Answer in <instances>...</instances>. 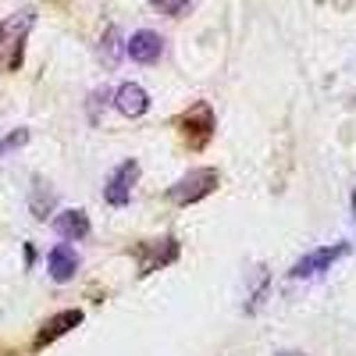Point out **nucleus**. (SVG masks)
I'll return each instance as SVG.
<instances>
[{
  "mask_svg": "<svg viewBox=\"0 0 356 356\" xmlns=\"http://www.w3.org/2000/svg\"><path fill=\"white\" fill-rule=\"evenodd\" d=\"M36 25V11L33 8H22L15 15H8L0 22V68L4 72H18L22 68V57H25V40Z\"/></svg>",
  "mask_w": 356,
  "mask_h": 356,
  "instance_id": "f257e3e1",
  "label": "nucleus"
},
{
  "mask_svg": "<svg viewBox=\"0 0 356 356\" xmlns=\"http://www.w3.org/2000/svg\"><path fill=\"white\" fill-rule=\"evenodd\" d=\"M221 182L218 168H193L189 175H182L175 186H168V200L175 207H189V203H200L203 196H211Z\"/></svg>",
  "mask_w": 356,
  "mask_h": 356,
  "instance_id": "f03ea898",
  "label": "nucleus"
},
{
  "mask_svg": "<svg viewBox=\"0 0 356 356\" xmlns=\"http://www.w3.org/2000/svg\"><path fill=\"white\" fill-rule=\"evenodd\" d=\"M342 257H349V243H335V246H321V250H310V253H303L300 260L292 264L289 278H296V282L317 278V275H324V271H332V267H335V260H342Z\"/></svg>",
  "mask_w": 356,
  "mask_h": 356,
  "instance_id": "7ed1b4c3",
  "label": "nucleus"
},
{
  "mask_svg": "<svg viewBox=\"0 0 356 356\" xmlns=\"http://www.w3.org/2000/svg\"><path fill=\"white\" fill-rule=\"evenodd\" d=\"M136 182H139V161H122V164L111 171V178H107L104 200H107L111 207H129Z\"/></svg>",
  "mask_w": 356,
  "mask_h": 356,
  "instance_id": "20e7f679",
  "label": "nucleus"
},
{
  "mask_svg": "<svg viewBox=\"0 0 356 356\" xmlns=\"http://www.w3.org/2000/svg\"><path fill=\"white\" fill-rule=\"evenodd\" d=\"M136 260H139V275H154L161 267L178 260V239H154V243H139L136 246Z\"/></svg>",
  "mask_w": 356,
  "mask_h": 356,
  "instance_id": "39448f33",
  "label": "nucleus"
},
{
  "mask_svg": "<svg viewBox=\"0 0 356 356\" xmlns=\"http://www.w3.org/2000/svg\"><path fill=\"white\" fill-rule=\"evenodd\" d=\"M182 132H186V139H189L193 150L207 146V143H211V136H214V111L207 107V104H196L193 111H186V118H182Z\"/></svg>",
  "mask_w": 356,
  "mask_h": 356,
  "instance_id": "423d86ee",
  "label": "nucleus"
},
{
  "mask_svg": "<svg viewBox=\"0 0 356 356\" xmlns=\"http://www.w3.org/2000/svg\"><path fill=\"white\" fill-rule=\"evenodd\" d=\"M125 54L136 65H157L161 54H164V40L154 29H139V33H132V40L125 43Z\"/></svg>",
  "mask_w": 356,
  "mask_h": 356,
  "instance_id": "0eeeda50",
  "label": "nucleus"
},
{
  "mask_svg": "<svg viewBox=\"0 0 356 356\" xmlns=\"http://www.w3.org/2000/svg\"><path fill=\"white\" fill-rule=\"evenodd\" d=\"M114 107L125 118H143L146 111H150V93H146L139 82H125V86L114 89Z\"/></svg>",
  "mask_w": 356,
  "mask_h": 356,
  "instance_id": "6e6552de",
  "label": "nucleus"
},
{
  "mask_svg": "<svg viewBox=\"0 0 356 356\" xmlns=\"http://www.w3.org/2000/svg\"><path fill=\"white\" fill-rule=\"evenodd\" d=\"M54 232L61 235L65 243H82V239H89L93 225H89V214L86 211H61V214L54 218Z\"/></svg>",
  "mask_w": 356,
  "mask_h": 356,
  "instance_id": "1a4fd4ad",
  "label": "nucleus"
},
{
  "mask_svg": "<svg viewBox=\"0 0 356 356\" xmlns=\"http://www.w3.org/2000/svg\"><path fill=\"white\" fill-rule=\"evenodd\" d=\"M82 324V310H65V314H57V317H50L47 324H43V332L36 335V349H43V346H50L54 339H61V335H68L72 328H79Z\"/></svg>",
  "mask_w": 356,
  "mask_h": 356,
  "instance_id": "9d476101",
  "label": "nucleus"
},
{
  "mask_svg": "<svg viewBox=\"0 0 356 356\" xmlns=\"http://www.w3.org/2000/svg\"><path fill=\"white\" fill-rule=\"evenodd\" d=\"M47 267H50V278H54V282H72L75 271H79V253H75L72 246L61 243V246H54V250H50Z\"/></svg>",
  "mask_w": 356,
  "mask_h": 356,
  "instance_id": "9b49d317",
  "label": "nucleus"
},
{
  "mask_svg": "<svg viewBox=\"0 0 356 356\" xmlns=\"http://www.w3.org/2000/svg\"><path fill=\"white\" fill-rule=\"evenodd\" d=\"M57 207V193L47 182H33V196H29V211H33L36 221H47Z\"/></svg>",
  "mask_w": 356,
  "mask_h": 356,
  "instance_id": "f8f14e48",
  "label": "nucleus"
},
{
  "mask_svg": "<svg viewBox=\"0 0 356 356\" xmlns=\"http://www.w3.org/2000/svg\"><path fill=\"white\" fill-rule=\"evenodd\" d=\"M122 29H118V25H111L107 29V33H104V40H100V57H104V61L114 68L118 61H122Z\"/></svg>",
  "mask_w": 356,
  "mask_h": 356,
  "instance_id": "ddd939ff",
  "label": "nucleus"
},
{
  "mask_svg": "<svg viewBox=\"0 0 356 356\" xmlns=\"http://www.w3.org/2000/svg\"><path fill=\"white\" fill-rule=\"evenodd\" d=\"M107 104H114V93L104 86V89H93L89 93V104H86V114H89V122L100 125V111H107Z\"/></svg>",
  "mask_w": 356,
  "mask_h": 356,
  "instance_id": "4468645a",
  "label": "nucleus"
},
{
  "mask_svg": "<svg viewBox=\"0 0 356 356\" xmlns=\"http://www.w3.org/2000/svg\"><path fill=\"white\" fill-rule=\"evenodd\" d=\"M150 4L161 11V15H171V18H182L189 8H193V0H150Z\"/></svg>",
  "mask_w": 356,
  "mask_h": 356,
  "instance_id": "2eb2a0df",
  "label": "nucleus"
},
{
  "mask_svg": "<svg viewBox=\"0 0 356 356\" xmlns=\"http://www.w3.org/2000/svg\"><path fill=\"white\" fill-rule=\"evenodd\" d=\"M25 139H29V132H25V129H18V132H11L4 143H8V150H15V146H22Z\"/></svg>",
  "mask_w": 356,
  "mask_h": 356,
  "instance_id": "dca6fc26",
  "label": "nucleus"
},
{
  "mask_svg": "<svg viewBox=\"0 0 356 356\" xmlns=\"http://www.w3.org/2000/svg\"><path fill=\"white\" fill-rule=\"evenodd\" d=\"M278 356H307V353H296V349H285V353H278Z\"/></svg>",
  "mask_w": 356,
  "mask_h": 356,
  "instance_id": "f3484780",
  "label": "nucleus"
},
{
  "mask_svg": "<svg viewBox=\"0 0 356 356\" xmlns=\"http://www.w3.org/2000/svg\"><path fill=\"white\" fill-rule=\"evenodd\" d=\"M4 154H8V143H4V139H0V157H4Z\"/></svg>",
  "mask_w": 356,
  "mask_h": 356,
  "instance_id": "a211bd4d",
  "label": "nucleus"
},
{
  "mask_svg": "<svg viewBox=\"0 0 356 356\" xmlns=\"http://www.w3.org/2000/svg\"><path fill=\"white\" fill-rule=\"evenodd\" d=\"M353 221H356V189H353Z\"/></svg>",
  "mask_w": 356,
  "mask_h": 356,
  "instance_id": "6ab92c4d",
  "label": "nucleus"
}]
</instances>
